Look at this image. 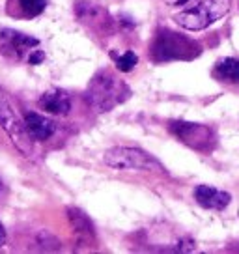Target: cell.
Instances as JSON below:
<instances>
[{
    "label": "cell",
    "mask_w": 239,
    "mask_h": 254,
    "mask_svg": "<svg viewBox=\"0 0 239 254\" xmlns=\"http://www.w3.org/2000/svg\"><path fill=\"white\" fill-rule=\"evenodd\" d=\"M40 47V41L32 38V36H26L17 30H2L0 32V53L8 58L13 60H26L28 55L32 53V49Z\"/></svg>",
    "instance_id": "obj_5"
},
{
    "label": "cell",
    "mask_w": 239,
    "mask_h": 254,
    "mask_svg": "<svg viewBox=\"0 0 239 254\" xmlns=\"http://www.w3.org/2000/svg\"><path fill=\"white\" fill-rule=\"evenodd\" d=\"M103 161L105 165L118 170H163L157 159L138 148H112L105 151Z\"/></svg>",
    "instance_id": "obj_3"
},
{
    "label": "cell",
    "mask_w": 239,
    "mask_h": 254,
    "mask_svg": "<svg viewBox=\"0 0 239 254\" xmlns=\"http://www.w3.org/2000/svg\"><path fill=\"white\" fill-rule=\"evenodd\" d=\"M0 189H2V180H0Z\"/></svg>",
    "instance_id": "obj_15"
},
{
    "label": "cell",
    "mask_w": 239,
    "mask_h": 254,
    "mask_svg": "<svg viewBox=\"0 0 239 254\" xmlns=\"http://www.w3.org/2000/svg\"><path fill=\"white\" fill-rule=\"evenodd\" d=\"M136 62H138V56H136L135 53H131V51H127L125 55H121L116 58V65H118L120 71H123V73L131 71L136 65Z\"/></svg>",
    "instance_id": "obj_12"
},
{
    "label": "cell",
    "mask_w": 239,
    "mask_h": 254,
    "mask_svg": "<svg viewBox=\"0 0 239 254\" xmlns=\"http://www.w3.org/2000/svg\"><path fill=\"white\" fill-rule=\"evenodd\" d=\"M181 43L183 40L179 38V36H176V34H161L157 43H155V56L157 58H176V56L181 55Z\"/></svg>",
    "instance_id": "obj_9"
},
{
    "label": "cell",
    "mask_w": 239,
    "mask_h": 254,
    "mask_svg": "<svg viewBox=\"0 0 239 254\" xmlns=\"http://www.w3.org/2000/svg\"><path fill=\"white\" fill-rule=\"evenodd\" d=\"M121 92H129V90L116 77H112L111 73H99L96 79L90 82L86 97L94 109H97L99 112H107L111 111L114 105L123 101Z\"/></svg>",
    "instance_id": "obj_2"
},
{
    "label": "cell",
    "mask_w": 239,
    "mask_h": 254,
    "mask_svg": "<svg viewBox=\"0 0 239 254\" xmlns=\"http://www.w3.org/2000/svg\"><path fill=\"white\" fill-rule=\"evenodd\" d=\"M232 0H200L196 6L176 15V23L187 30H204L230 11Z\"/></svg>",
    "instance_id": "obj_1"
},
{
    "label": "cell",
    "mask_w": 239,
    "mask_h": 254,
    "mask_svg": "<svg viewBox=\"0 0 239 254\" xmlns=\"http://www.w3.org/2000/svg\"><path fill=\"white\" fill-rule=\"evenodd\" d=\"M215 77L226 82H239V60L238 58H224L217 64Z\"/></svg>",
    "instance_id": "obj_11"
},
{
    "label": "cell",
    "mask_w": 239,
    "mask_h": 254,
    "mask_svg": "<svg viewBox=\"0 0 239 254\" xmlns=\"http://www.w3.org/2000/svg\"><path fill=\"white\" fill-rule=\"evenodd\" d=\"M6 243V230H4V226L0 224V247Z\"/></svg>",
    "instance_id": "obj_14"
},
{
    "label": "cell",
    "mask_w": 239,
    "mask_h": 254,
    "mask_svg": "<svg viewBox=\"0 0 239 254\" xmlns=\"http://www.w3.org/2000/svg\"><path fill=\"white\" fill-rule=\"evenodd\" d=\"M9 8H17L19 11L13 13V17H24V19H34L38 17L47 6V0H9Z\"/></svg>",
    "instance_id": "obj_10"
},
{
    "label": "cell",
    "mask_w": 239,
    "mask_h": 254,
    "mask_svg": "<svg viewBox=\"0 0 239 254\" xmlns=\"http://www.w3.org/2000/svg\"><path fill=\"white\" fill-rule=\"evenodd\" d=\"M24 129H26V133L32 140L43 142V140H49L53 136L56 127L53 120L45 118L41 114H36V112H28L24 116Z\"/></svg>",
    "instance_id": "obj_7"
},
{
    "label": "cell",
    "mask_w": 239,
    "mask_h": 254,
    "mask_svg": "<svg viewBox=\"0 0 239 254\" xmlns=\"http://www.w3.org/2000/svg\"><path fill=\"white\" fill-rule=\"evenodd\" d=\"M0 126L4 127V131L9 135L11 142L15 144V148L21 153L28 155L30 153V136L24 129V124L17 118L15 111L11 109L8 97L4 94V90L0 88Z\"/></svg>",
    "instance_id": "obj_4"
},
{
    "label": "cell",
    "mask_w": 239,
    "mask_h": 254,
    "mask_svg": "<svg viewBox=\"0 0 239 254\" xmlns=\"http://www.w3.org/2000/svg\"><path fill=\"white\" fill-rule=\"evenodd\" d=\"M168 6H172V8H178V6H185L189 0H165Z\"/></svg>",
    "instance_id": "obj_13"
},
{
    "label": "cell",
    "mask_w": 239,
    "mask_h": 254,
    "mask_svg": "<svg viewBox=\"0 0 239 254\" xmlns=\"http://www.w3.org/2000/svg\"><path fill=\"white\" fill-rule=\"evenodd\" d=\"M41 111L49 112V114H67L71 109V101H69V95L65 94L64 90H49L40 97L38 101Z\"/></svg>",
    "instance_id": "obj_8"
},
{
    "label": "cell",
    "mask_w": 239,
    "mask_h": 254,
    "mask_svg": "<svg viewBox=\"0 0 239 254\" xmlns=\"http://www.w3.org/2000/svg\"><path fill=\"white\" fill-rule=\"evenodd\" d=\"M194 198L202 207L206 209H217L221 211L224 207H228L230 204V192H224V190H219L211 185H198L194 189Z\"/></svg>",
    "instance_id": "obj_6"
}]
</instances>
